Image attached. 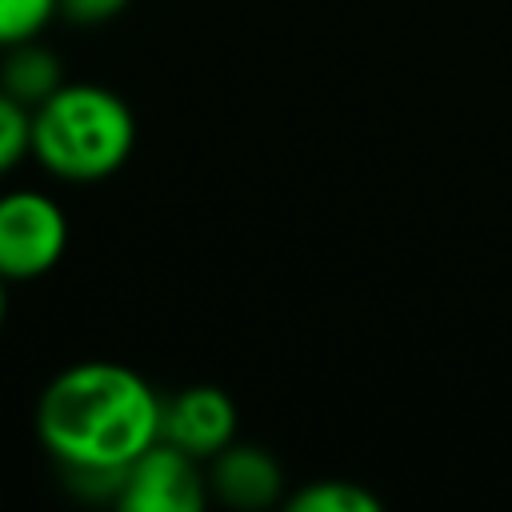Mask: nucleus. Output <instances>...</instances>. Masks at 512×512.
Segmentation results:
<instances>
[{
	"label": "nucleus",
	"mask_w": 512,
	"mask_h": 512,
	"mask_svg": "<svg viewBox=\"0 0 512 512\" xmlns=\"http://www.w3.org/2000/svg\"><path fill=\"white\" fill-rule=\"evenodd\" d=\"M4 316H8V280L0 276V328H4Z\"/></svg>",
	"instance_id": "12"
},
{
	"label": "nucleus",
	"mask_w": 512,
	"mask_h": 512,
	"mask_svg": "<svg viewBox=\"0 0 512 512\" xmlns=\"http://www.w3.org/2000/svg\"><path fill=\"white\" fill-rule=\"evenodd\" d=\"M60 84H64V76H60V60H56V52H48L44 44L24 40V44L4 48L0 88H4L8 96H16L20 104L36 108V104L48 100Z\"/></svg>",
	"instance_id": "7"
},
{
	"label": "nucleus",
	"mask_w": 512,
	"mask_h": 512,
	"mask_svg": "<svg viewBox=\"0 0 512 512\" xmlns=\"http://www.w3.org/2000/svg\"><path fill=\"white\" fill-rule=\"evenodd\" d=\"M32 156V108L0 88V176Z\"/></svg>",
	"instance_id": "9"
},
{
	"label": "nucleus",
	"mask_w": 512,
	"mask_h": 512,
	"mask_svg": "<svg viewBox=\"0 0 512 512\" xmlns=\"http://www.w3.org/2000/svg\"><path fill=\"white\" fill-rule=\"evenodd\" d=\"M208 500V476L196 456L156 440L120 476L116 504L124 512H200Z\"/></svg>",
	"instance_id": "4"
},
{
	"label": "nucleus",
	"mask_w": 512,
	"mask_h": 512,
	"mask_svg": "<svg viewBox=\"0 0 512 512\" xmlns=\"http://www.w3.org/2000/svg\"><path fill=\"white\" fill-rule=\"evenodd\" d=\"M60 16L72 24H104L128 8V0H56Z\"/></svg>",
	"instance_id": "11"
},
{
	"label": "nucleus",
	"mask_w": 512,
	"mask_h": 512,
	"mask_svg": "<svg viewBox=\"0 0 512 512\" xmlns=\"http://www.w3.org/2000/svg\"><path fill=\"white\" fill-rule=\"evenodd\" d=\"M280 488L284 472L276 456L260 444L232 440L224 452L208 460V492L228 508H268L272 500H280Z\"/></svg>",
	"instance_id": "6"
},
{
	"label": "nucleus",
	"mask_w": 512,
	"mask_h": 512,
	"mask_svg": "<svg viewBox=\"0 0 512 512\" xmlns=\"http://www.w3.org/2000/svg\"><path fill=\"white\" fill-rule=\"evenodd\" d=\"M68 248V216L64 208L32 188H16L0 196V276L4 280H36L60 264Z\"/></svg>",
	"instance_id": "3"
},
{
	"label": "nucleus",
	"mask_w": 512,
	"mask_h": 512,
	"mask_svg": "<svg viewBox=\"0 0 512 512\" xmlns=\"http://www.w3.org/2000/svg\"><path fill=\"white\" fill-rule=\"evenodd\" d=\"M136 120L120 92L104 84H60L32 108V156L60 180H104L124 168Z\"/></svg>",
	"instance_id": "2"
},
{
	"label": "nucleus",
	"mask_w": 512,
	"mask_h": 512,
	"mask_svg": "<svg viewBox=\"0 0 512 512\" xmlns=\"http://www.w3.org/2000/svg\"><path fill=\"white\" fill-rule=\"evenodd\" d=\"M160 396L128 364L80 360L36 400V436L84 496L120 492L124 468L160 440Z\"/></svg>",
	"instance_id": "1"
},
{
	"label": "nucleus",
	"mask_w": 512,
	"mask_h": 512,
	"mask_svg": "<svg viewBox=\"0 0 512 512\" xmlns=\"http://www.w3.org/2000/svg\"><path fill=\"white\" fill-rule=\"evenodd\" d=\"M52 16H60L56 0H0V48L36 40Z\"/></svg>",
	"instance_id": "10"
},
{
	"label": "nucleus",
	"mask_w": 512,
	"mask_h": 512,
	"mask_svg": "<svg viewBox=\"0 0 512 512\" xmlns=\"http://www.w3.org/2000/svg\"><path fill=\"white\" fill-rule=\"evenodd\" d=\"M236 404L216 384H188L160 404V440L184 448L200 464L236 440Z\"/></svg>",
	"instance_id": "5"
},
{
	"label": "nucleus",
	"mask_w": 512,
	"mask_h": 512,
	"mask_svg": "<svg viewBox=\"0 0 512 512\" xmlns=\"http://www.w3.org/2000/svg\"><path fill=\"white\" fill-rule=\"evenodd\" d=\"M292 512H376L380 500L356 480H312L296 496H288Z\"/></svg>",
	"instance_id": "8"
}]
</instances>
